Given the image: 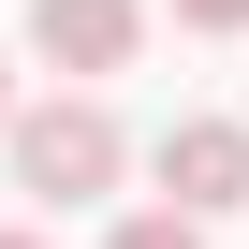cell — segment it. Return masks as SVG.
<instances>
[{"mask_svg": "<svg viewBox=\"0 0 249 249\" xmlns=\"http://www.w3.org/2000/svg\"><path fill=\"white\" fill-rule=\"evenodd\" d=\"M30 44L59 73H117V59L147 44V0H30Z\"/></svg>", "mask_w": 249, "mask_h": 249, "instance_id": "3", "label": "cell"}, {"mask_svg": "<svg viewBox=\"0 0 249 249\" xmlns=\"http://www.w3.org/2000/svg\"><path fill=\"white\" fill-rule=\"evenodd\" d=\"M161 191H176V220L249 205V117H176L161 132Z\"/></svg>", "mask_w": 249, "mask_h": 249, "instance_id": "2", "label": "cell"}, {"mask_svg": "<svg viewBox=\"0 0 249 249\" xmlns=\"http://www.w3.org/2000/svg\"><path fill=\"white\" fill-rule=\"evenodd\" d=\"M103 249H205V220H176V205H132V220H117Z\"/></svg>", "mask_w": 249, "mask_h": 249, "instance_id": "4", "label": "cell"}, {"mask_svg": "<svg viewBox=\"0 0 249 249\" xmlns=\"http://www.w3.org/2000/svg\"><path fill=\"white\" fill-rule=\"evenodd\" d=\"M15 117H30V103H15V73H0V132H15Z\"/></svg>", "mask_w": 249, "mask_h": 249, "instance_id": "6", "label": "cell"}, {"mask_svg": "<svg viewBox=\"0 0 249 249\" xmlns=\"http://www.w3.org/2000/svg\"><path fill=\"white\" fill-rule=\"evenodd\" d=\"M0 147H15V191H30V205H103V191H117V161H132V132H117L88 88H73V103H30Z\"/></svg>", "mask_w": 249, "mask_h": 249, "instance_id": "1", "label": "cell"}, {"mask_svg": "<svg viewBox=\"0 0 249 249\" xmlns=\"http://www.w3.org/2000/svg\"><path fill=\"white\" fill-rule=\"evenodd\" d=\"M176 30H205V44H220V30H249V0H176Z\"/></svg>", "mask_w": 249, "mask_h": 249, "instance_id": "5", "label": "cell"}, {"mask_svg": "<svg viewBox=\"0 0 249 249\" xmlns=\"http://www.w3.org/2000/svg\"><path fill=\"white\" fill-rule=\"evenodd\" d=\"M0 249H44V234H0Z\"/></svg>", "mask_w": 249, "mask_h": 249, "instance_id": "7", "label": "cell"}]
</instances>
